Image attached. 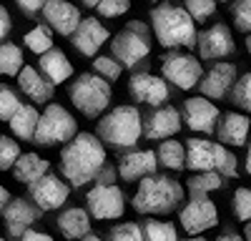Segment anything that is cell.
I'll return each mask as SVG.
<instances>
[{
  "instance_id": "obj_1",
  "label": "cell",
  "mask_w": 251,
  "mask_h": 241,
  "mask_svg": "<svg viewBox=\"0 0 251 241\" xmlns=\"http://www.w3.org/2000/svg\"><path fill=\"white\" fill-rule=\"evenodd\" d=\"M103 169H106V146L93 133H78L60 151V171L73 189L96 181Z\"/></svg>"
},
{
  "instance_id": "obj_2",
  "label": "cell",
  "mask_w": 251,
  "mask_h": 241,
  "mask_svg": "<svg viewBox=\"0 0 251 241\" xmlns=\"http://www.w3.org/2000/svg\"><path fill=\"white\" fill-rule=\"evenodd\" d=\"M151 28L153 35L163 48H194L199 46L196 20L186 13V8H178L174 3H163L151 10Z\"/></svg>"
},
{
  "instance_id": "obj_3",
  "label": "cell",
  "mask_w": 251,
  "mask_h": 241,
  "mask_svg": "<svg viewBox=\"0 0 251 241\" xmlns=\"http://www.w3.org/2000/svg\"><path fill=\"white\" fill-rule=\"evenodd\" d=\"M96 136L103 146L111 148H133L143 138V113L136 106H116L111 113L98 118Z\"/></svg>"
},
{
  "instance_id": "obj_4",
  "label": "cell",
  "mask_w": 251,
  "mask_h": 241,
  "mask_svg": "<svg viewBox=\"0 0 251 241\" xmlns=\"http://www.w3.org/2000/svg\"><path fill=\"white\" fill-rule=\"evenodd\" d=\"M183 201V189L178 181L163 176V173H153L149 178H143L138 184L136 196L131 198V206L138 214H171L181 206Z\"/></svg>"
},
{
  "instance_id": "obj_5",
  "label": "cell",
  "mask_w": 251,
  "mask_h": 241,
  "mask_svg": "<svg viewBox=\"0 0 251 241\" xmlns=\"http://www.w3.org/2000/svg\"><path fill=\"white\" fill-rule=\"evenodd\" d=\"M68 98L86 118H98L111 106L113 91L108 80L100 78L98 73H80L68 86Z\"/></svg>"
},
{
  "instance_id": "obj_6",
  "label": "cell",
  "mask_w": 251,
  "mask_h": 241,
  "mask_svg": "<svg viewBox=\"0 0 251 241\" xmlns=\"http://www.w3.org/2000/svg\"><path fill=\"white\" fill-rule=\"evenodd\" d=\"M151 53V33L141 20H131L123 30H118L111 40V55L121 66L133 68Z\"/></svg>"
},
{
  "instance_id": "obj_7",
  "label": "cell",
  "mask_w": 251,
  "mask_h": 241,
  "mask_svg": "<svg viewBox=\"0 0 251 241\" xmlns=\"http://www.w3.org/2000/svg\"><path fill=\"white\" fill-rule=\"evenodd\" d=\"M78 123L75 118L58 103H48V108L40 113V120H38V131H35V138L33 144L35 146H58V144H71V141L78 136Z\"/></svg>"
},
{
  "instance_id": "obj_8",
  "label": "cell",
  "mask_w": 251,
  "mask_h": 241,
  "mask_svg": "<svg viewBox=\"0 0 251 241\" xmlns=\"http://www.w3.org/2000/svg\"><path fill=\"white\" fill-rule=\"evenodd\" d=\"M161 75L166 78V83L176 86L178 91H191L194 86L201 83L203 68L199 58L171 50L161 58Z\"/></svg>"
},
{
  "instance_id": "obj_9",
  "label": "cell",
  "mask_w": 251,
  "mask_h": 241,
  "mask_svg": "<svg viewBox=\"0 0 251 241\" xmlns=\"http://www.w3.org/2000/svg\"><path fill=\"white\" fill-rule=\"evenodd\" d=\"M181 226L188 236H199L219 224V209L211 198L206 196H191V201L181 209Z\"/></svg>"
},
{
  "instance_id": "obj_10",
  "label": "cell",
  "mask_w": 251,
  "mask_h": 241,
  "mask_svg": "<svg viewBox=\"0 0 251 241\" xmlns=\"http://www.w3.org/2000/svg\"><path fill=\"white\" fill-rule=\"evenodd\" d=\"M86 211L98 218V221H106V218H121L126 211V196L118 186H100L96 184L88 193H86Z\"/></svg>"
},
{
  "instance_id": "obj_11",
  "label": "cell",
  "mask_w": 251,
  "mask_h": 241,
  "mask_svg": "<svg viewBox=\"0 0 251 241\" xmlns=\"http://www.w3.org/2000/svg\"><path fill=\"white\" fill-rule=\"evenodd\" d=\"M128 96L136 103H146L149 108H161L169 100V83L163 75H153L149 71H141L128 80Z\"/></svg>"
},
{
  "instance_id": "obj_12",
  "label": "cell",
  "mask_w": 251,
  "mask_h": 241,
  "mask_svg": "<svg viewBox=\"0 0 251 241\" xmlns=\"http://www.w3.org/2000/svg\"><path fill=\"white\" fill-rule=\"evenodd\" d=\"M181 118H183V123L191 131H196V133H214L219 128L221 111L208 98L196 96V98H186L183 100Z\"/></svg>"
},
{
  "instance_id": "obj_13",
  "label": "cell",
  "mask_w": 251,
  "mask_h": 241,
  "mask_svg": "<svg viewBox=\"0 0 251 241\" xmlns=\"http://www.w3.org/2000/svg\"><path fill=\"white\" fill-rule=\"evenodd\" d=\"M71 186L66 181H60L53 173H46L43 178H38L35 184L28 186V198L40 209V211H55L68 201Z\"/></svg>"
},
{
  "instance_id": "obj_14",
  "label": "cell",
  "mask_w": 251,
  "mask_h": 241,
  "mask_svg": "<svg viewBox=\"0 0 251 241\" xmlns=\"http://www.w3.org/2000/svg\"><path fill=\"white\" fill-rule=\"evenodd\" d=\"M181 131V113L174 106H161V108H149L143 113V138L149 141H169Z\"/></svg>"
},
{
  "instance_id": "obj_15",
  "label": "cell",
  "mask_w": 251,
  "mask_h": 241,
  "mask_svg": "<svg viewBox=\"0 0 251 241\" xmlns=\"http://www.w3.org/2000/svg\"><path fill=\"white\" fill-rule=\"evenodd\" d=\"M236 50V43L231 38V30H228V25L224 23H214L211 28H206L199 33V55L203 60H216V63H221V58H228L234 55Z\"/></svg>"
},
{
  "instance_id": "obj_16",
  "label": "cell",
  "mask_w": 251,
  "mask_h": 241,
  "mask_svg": "<svg viewBox=\"0 0 251 241\" xmlns=\"http://www.w3.org/2000/svg\"><path fill=\"white\" fill-rule=\"evenodd\" d=\"M236 66L234 63H226V60H221V63H214L211 68H208L201 78V96L203 98H216V100H224L226 96H231V88L236 86Z\"/></svg>"
},
{
  "instance_id": "obj_17",
  "label": "cell",
  "mask_w": 251,
  "mask_h": 241,
  "mask_svg": "<svg viewBox=\"0 0 251 241\" xmlns=\"http://www.w3.org/2000/svg\"><path fill=\"white\" fill-rule=\"evenodd\" d=\"M40 18L46 20V25H48L50 30L66 35V38H71V35L78 30L80 20H83L80 10H78L75 5H71L68 0H48L46 8H43V13H40Z\"/></svg>"
},
{
  "instance_id": "obj_18",
  "label": "cell",
  "mask_w": 251,
  "mask_h": 241,
  "mask_svg": "<svg viewBox=\"0 0 251 241\" xmlns=\"http://www.w3.org/2000/svg\"><path fill=\"white\" fill-rule=\"evenodd\" d=\"M3 218H5V231L10 234V239H20L40 218V209L33 204L30 198L18 196L3 211Z\"/></svg>"
},
{
  "instance_id": "obj_19",
  "label": "cell",
  "mask_w": 251,
  "mask_h": 241,
  "mask_svg": "<svg viewBox=\"0 0 251 241\" xmlns=\"http://www.w3.org/2000/svg\"><path fill=\"white\" fill-rule=\"evenodd\" d=\"M108 38H111V33L100 25L98 18H83L80 25H78V30L71 35V43H73V48H75L80 55L98 58L100 46L106 43Z\"/></svg>"
},
{
  "instance_id": "obj_20",
  "label": "cell",
  "mask_w": 251,
  "mask_h": 241,
  "mask_svg": "<svg viewBox=\"0 0 251 241\" xmlns=\"http://www.w3.org/2000/svg\"><path fill=\"white\" fill-rule=\"evenodd\" d=\"M158 169V156L156 151H128L118 161V176L123 181H143L153 176Z\"/></svg>"
},
{
  "instance_id": "obj_21",
  "label": "cell",
  "mask_w": 251,
  "mask_h": 241,
  "mask_svg": "<svg viewBox=\"0 0 251 241\" xmlns=\"http://www.w3.org/2000/svg\"><path fill=\"white\" fill-rule=\"evenodd\" d=\"M18 86L33 100V103H50V98L55 93V86L50 83V80L40 71L30 68V66H25L23 71L18 73Z\"/></svg>"
},
{
  "instance_id": "obj_22",
  "label": "cell",
  "mask_w": 251,
  "mask_h": 241,
  "mask_svg": "<svg viewBox=\"0 0 251 241\" xmlns=\"http://www.w3.org/2000/svg\"><path fill=\"white\" fill-rule=\"evenodd\" d=\"M186 169L196 173L216 171V144L208 138H188L186 141Z\"/></svg>"
},
{
  "instance_id": "obj_23",
  "label": "cell",
  "mask_w": 251,
  "mask_h": 241,
  "mask_svg": "<svg viewBox=\"0 0 251 241\" xmlns=\"http://www.w3.org/2000/svg\"><path fill=\"white\" fill-rule=\"evenodd\" d=\"M58 231L63 234V239L68 241H83L86 236H91V214L86 209H78V206H71L66 211H60L58 216Z\"/></svg>"
},
{
  "instance_id": "obj_24",
  "label": "cell",
  "mask_w": 251,
  "mask_h": 241,
  "mask_svg": "<svg viewBox=\"0 0 251 241\" xmlns=\"http://www.w3.org/2000/svg\"><path fill=\"white\" fill-rule=\"evenodd\" d=\"M249 128H251V120H249L244 113H234V111H228V113H224V116H221V120H219L216 136L224 141V144H231V146H246Z\"/></svg>"
},
{
  "instance_id": "obj_25",
  "label": "cell",
  "mask_w": 251,
  "mask_h": 241,
  "mask_svg": "<svg viewBox=\"0 0 251 241\" xmlns=\"http://www.w3.org/2000/svg\"><path fill=\"white\" fill-rule=\"evenodd\" d=\"M38 68H40V73H43L53 86L66 83V80L73 75V66H71V60L66 58V53L58 50V48L48 50L46 55H40V58H38Z\"/></svg>"
},
{
  "instance_id": "obj_26",
  "label": "cell",
  "mask_w": 251,
  "mask_h": 241,
  "mask_svg": "<svg viewBox=\"0 0 251 241\" xmlns=\"http://www.w3.org/2000/svg\"><path fill=\"white\" fill-rule=\"evenodd\" d=\"M50 164L46 158H40L38 153H23L18 158V164L13 166V176L15 181H20V184H35L38 178H43L48 173Z\"/></svg>"
},
{
  "instance_id": "obj_27",
  "label": "cell",
  "mask_w": 251,
  "mask_h": 241,
  "mask_svg": "<svg viewBox=\"0 0 251 241\" xmlns=\"http://www.w3.org/2000/svg\"><path fill=\"white\" fill-rule=\"evenodd\" d=\"M38 120H40V113L35 111V106L23 103V106L18 108V113L10 118V131L15 133V138L33 141L35 138V131H38Z\"/></svg>"
},
{
  "instance_id": "obj_28",
  "label": "cell",
  "mask_w": 251,
  "mask_h": 241,
  "mask_svg": "<svg viewBox=\"0 0 251 241\" xmlns=\"http://www.w3.org/2000/svg\"><path fill=\"white\" fill-rule=\"evenodd\" d=\"M156 156H158V164L163 169H171V171L186 169V148L174 138L163 141V144L158 146V151H156Z\"/></svg>"
},
{
  "instance_id": "obj_29",
  "label": "cell",
  "mask_w": 251,
  "mask_h": 241,
  "mask_svg": "<svg viewBox=\"0 0 251 241\" xmlns=\"http://www.w3.org/2000/svg\"><path fill=\"white\" fill-rule=\"evenodd\" d=\"M221 184H224V176L219 171H201V173H194L188 178L186 186L191 191V196H206V193L221 189Z\"/></svg>"
},
{
  "instance_id": "obj_30",
  "label": "cell",
  "mask_w": 251,
  "mask_h": 241,
  "mask_svg": "<svg viewBox=\"0 0 251 241\" xmlns=\"http://www.w3.org/2000/svg\"><path fill=\"white\" fill-rule=\"evenodd\" d=\"M23 68V50L15 43H0V75H18Z\"/></svg>"
},
{
  "instance_id": "obj_31",
  "label": "cell",
  "mask_w": 251,
  "mask_h": 241,
  "mask_svg": "<svg viewBox=\"0 0 251 241\" xmlns=\"http://www.w3.org/2000/svg\"><path fill=\"white\" fill-rule=\"evenodd\" d=\"M143 239L146 241H178V231L171 221H156V218H146L143 224Z\"/></svg>"
},
{
  "instance_id": "obj_32",
  "label": "cell",
  "mask_w": 251,
  "mask_h": 241,
  "mask_svg": "<svg viewBox=\"0 0 251 241\" xmlns=\"http://www.w3.org/2000/svg\"><path fill=\"white\" fill-rule=\"evenodd\" d=\"M23 46L38 55H46L48 50H53V33L48 25H35L33 30H28L23 35Z\"/></svg>"
},
{
  "instance_id": "obj_33",
  "label": "cell",
  "mask_w": 251,
  "mask_h": 241,
  "mask_svg": "<svg viewBox=\"0 0 251 241\" xmlns=\"http://www.w3.org/2000/svg\"><path fill=\"white\" fill-rule=\"evenodd\" d=\"M93 71H96L100 78H106L108 83H113V80H118V78H121L123 66L118 63V60H116L111 53H106V55H98V58H93Z\"/></svg>"
},
{
  "instance_id": "obj_34",
  "label": "cell",
  "mask_w": 251,
  "mask_h": 241,
  "mask_svg": "<svg viewBox=\"0 0 251 241\" xmlns=\"http://www.w3.org/2000/svg\"><path fill=\"white\" fill-rule=\"evenodd\" d=\"M20 156H23V153H20V146H18L15 138L0 136V171H10L18 164Z\"/></svg>"
},
{
  "instance_id": "obj_35",
  "label": "cell",
  "mask_w": 251,
  "mask_h": 241,
  "mask_svg": "<svg viewBox=\"0 0 251 241\" xmlns=\"http://www.w3.org/2000/svg\"><path fill=\"white\" fill-rule=\"evenodd\" d=\"M23 106V100H20V96L10 88V86H0V120H8L18 113V108Z\"/></svg>"
},
{
  "instance_id": "obj_36",
  "label": "cell",
  "mask_w": 251,
  "mask_h": 241,
  "mask_svg": "<svg viewBox=\"0 0 251 241\" xmlns=\"http://www.w3.org/2000/svg\"><path fill=\"white\" fill-rule=\"evenodd\" d=\"M228 100H231L234 106H239L241 111L251 113V73H246V75H241L236 80V86L231 88V98Z\"/></svg>"
},
{
  "instance_id": "obj_37",
  "label": "cell",
  "mask_w": 251,
  "mask_h": 241,
  "mask_svg": "<svg viewBox=\"0 0 251 241\" xmlns=\"http://www.w3.org/2000/svg\"><path fill=\"white\" fill-rule=\"evenodd\" d=\"M183 8L196 23H206L216 13V0H183Z\"/></svg>"
},
{
  "instance_id": "obj_38",
  "label": "cell",
  "mask_w": 251,
  "mask_h": 241,
  "mask_svg": "<svg viewBox=\"0 0 251 241\" xmlns=\"http://www.w3.org/2000/svg\"><path fill=\"white\" fill-rule=\"evenodd\" d=\"M108 241H146V239H143L141 224L123 221V224H118V226H113V229L108 231Z\"/></svg>"
},
{
  "instance_id": "obj_39",
  "label": "cell",
  "mask_w": 251,
  "mask_h": 241,
  "mask_svg": "<svg viewBox=\"0 0 251 241\" xmlns=\"http://www.w3.org/2000/svg\"><path fill=\"white\" fill-rule=\"evenodd\" d=\"M231 18H234V25L251 35V0H234L231 3Z\"/></svg>"
},
{
  "instance_id": "obj_40",
  "label": "cell",
  "mask_w": 251,
  "mask_h": 241,
  "mask_svg": "<svg viewBox=\"0 0 251 241\" xmlns=\"http://www.w3.org/2000/svg\"><path fill=\"white\" fill-rule=\"evenodd\" d=\"M216 171H219L224 178H236V173H239L236 156L228 153L221 144H216Z\"/></svg>"
},
{
  "instance_id": "obj_41",
  "label": "cell",
  "mask_w": 251,
  "mask_h": 241,
  "mask_svg": "<svg viewBox=\"0 0 251 241\" xmlns=\"http://www.w3.org/2000/svg\"><path fill=\"white\" fill-rule=\"evenodd\" d=\"M234 214L239 221H251V189L241 186L234 191Z\"/></svg>"
},
{
  "instance_id": "obj_42",
  "label": "cell",
  "mask_w": 251,
  "mask_h": 241,
  "mask_svg": "<svg viewBox=\"0 0 251 241\" xmlns=\"http://www.w3.org/2000/svg\"><path fill=\"white\" fill-rule=\"evenodd\" d=\"M96 10L103 18H118V15H126L131 10V0H103Z\"/></svg>"
},
{
  "instance_id": "obj_43",
  "label": "cell",
  "mask_w": 251,
  "mask_h": 241,
  "mask_svg": "<svg viewBox=\"0 0 251 241\" xmlns=\"http://www.w3.org/2000/svg\"><path fill=\"white\" fill-rule=\"evenodd\" d=\"M48 0H15V5L20 8V13H23L25 18H35L38 13H43Z\"/></svg>"
},
{
  "instance_id": "obj_44",
  "label": "cell",
  "mask_w": 251,
  "mask_h": 241,
  "mask_svg": "<svg viewBox=\"0 0 251 241\" xmlns=\"http://www.w3.org/2000/svg\"><path fill=\"white\" fill-rule=\"evenodd\" d=\"M10 30H13V20H10V13L0 5V43L10 35Z\"/></svg>"
},
{
  "instance_id": "obj_45",
  "label": "cell",
  "mask_w": 251,
  "mask_h": 241,
  "mask_svg": "<svg viewBox=\"0 0 251 241\" xmlns=\"http://www.w3.org/2000/svg\"><path fill=\"white\" fill-rule=\"evenodd\" d=\"M96 184H100V186H116V169L113 166H106V169L98 173Z\"/></svg>"
},
{
  "instance_id": "obj_46",
  "label": "cell",
  "mask_w": 251,
  "mask_h": 241,
  "mask_svg": "<svg viewBox=\"0 0 251 241\" xmlns=\"http://www.w3.org/2000/svg\"><path fill=\"white\" fill-rule=\"evenodd\" d=\"M18 241H53V239H50L48 234H43V231H33V229H28Z\"/></svg>"
},
{
  "instance_id": "obj_47",
  "label": "cell",
  "mask_w": 251,
  "mask_h": 241,
  "mask_svg": "<svg viewBox=\"0 0 251 241\" xmlns=\"http://www.w3.org/2000/svg\"><path fill=\"white\" fill-rule=\"evenodd\" d=\"M10 193H8V189L5 186H0V214H3L5 209H8V204H10Z\"/></svg>"
},
{
  "instance_id": "obj_48",
  "label": "cell",
  "mask_w": 251,
  "mask_h": 241,
  "mask_svg": "<svg viewBox=\"0 0 251 241\" xmlns=\"http://www.w3.org/2000/svg\"><path fill=\"white\" fill-rule=\"evenodd\" d=\"M216 241H246L244 236H239V234H234V231H228V234H221Z\"/></svg>"
},
{
  "instance_id": "obj_49",
  "label": "cell",
  "mask_w": 251,
  "mask_h": 241,
  "mask_svg": "<svg viewBox=\"0 0 251 241\" xmlns=\"http://www.w3.org/2000/svg\"><path fill=\"white\" fill-rule=\"evenodd\" d=\"M80 3L86 5V8H98V5L103 3V0H80Z\"/></svg>"
},
{
  "instance_id": "obj_50",
  "label": "cell",
  "mask_w": 251,
  "mask_h": 241,
  "mask_svg": "<svg viewBox=\"0 0 251 241\" xmlns=\"http://www.w3.org/2000/svg\"><path fill=\"white\" fill-rule=\"evenodd\" d=\"M246 171L251 173V144H249V148H246Z\"/></svg>"
},
{
  "instance_id": "obj_51",
  "label": "cell",
  "mask_w": 251,
  "mask_h": 241,
  "mask_svg": "<svg viewBox=\"0 0 251 241\" xmlns=\"http://www.w3.org/2000/svg\"><path fill=\"white\" fill-rule=\"evenodd\" d=\"M244 239H246V241H251V221L244 226Z\"/></svg>"
},
{
  "instance_id": "obj_52",
  "label": "cell",
  "mask_w": 251,
  "mask_h": 241,
  "mask_svg": "<svg viewBox=\"0 0 251 241\" xmlns=\"http://www.w3.org/2000/svg\"><path fill=\"white\" fill-rule=\"evenodd\" d=\"M83 241H103V239H100V236H96V234H91V236H86Z\"/></svg>"
},
{
  "instance_id": "obj_53",
  "label": "cell",
  "mask_w": 251,
  "mask_h": 241,
  "mask_svg": "<svg viewBox=\"0 0 251 241\" xmlns=\"http://www.w3.org/2000/svg\"><path fill=\"white\" fill-rule=\"evenodd\" d=\"M183 241H206V239H201V236H188V239H183Z\"/></svg>"
},
{
  "instance_id": "obj_54",
  "label": "cell",
  "mask_w": 251,
  "mask_h": 241,
  "mask_svg": "<svg viewBox=\"0 0 251 241\" xmlns=\"http://www.w3.org/2000/svg\"><path fill=\"white\" fill-rule=\"evenodd\" d=\"M246 50H249V55H251V35L246 38Z\"/></svg>"
},
{
  "instance_id": "obj_55",
  "label": "cell",
  "mask_w": 251,
  "mask_h": 241,
  "mask_svg": "<svg viewBox=\"0 0 251 241\" xmlns=\"http://www.w3.org/2000/svg\"><path fill=\"white\" fill-rule=\"evenodd\" d=\"M224 3H231V0H224Z\"/></svg>"
},
{
  "instance_id": "obj_56",
  "label": "cell",
  "mask_w": 251,
  "mask_h": 241,
  "mask_svg": "<svg viewBox=\"0 0 251 241\" xmlns=\"http://www.w3.org/2000/svg\"><path fill=\"white\" fill-rule=\"evenodd\" d=\"M0 241H5V239H0Z\"/></svg>"
}]
</instances>
